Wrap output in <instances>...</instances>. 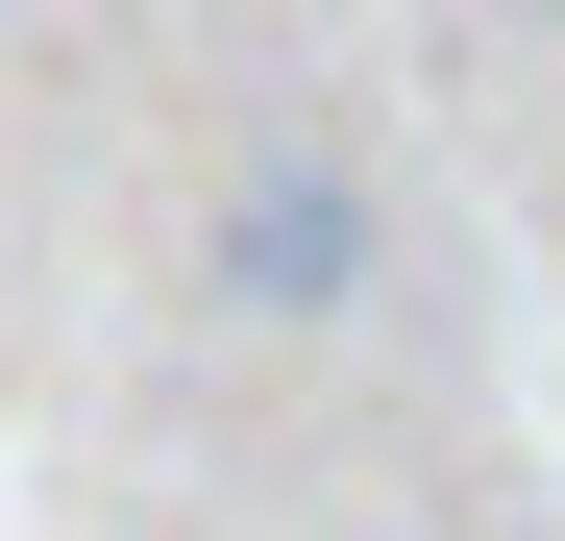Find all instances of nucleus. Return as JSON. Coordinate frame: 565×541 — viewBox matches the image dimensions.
<instances>
[{
	"mask_svg": "<svg viewBox=\"0 0 565 541\" xmlns=\"http://www.w3.org/2000/svg\"><path fill=\"white\" fill-rule=\"evenodd\" d=\"M541 25H565V0H541Z\"/></svg>",
	"mask_w": 565,
	"mask_h": 541,
	"instance_id": "2",
	"label": "nucleus"
},
{
	"mask_svg": "<svg viewBox=\"0 0 565 541\" xmlns=\"http://www.w3.org/2000/svg\"><path fill=\"white\" fill-rule=\"evenodd\" d=\"M369 296V172L344 148H270L222 198V320H344Z\"/></svg>",
	"mask_w": 565,
	"mask_h": 541,
	"instance_id": "1",
	"label": "nucleus"
}]
</instances>
